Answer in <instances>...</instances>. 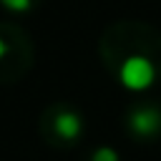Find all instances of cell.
<instances>
[{
    "instance_id": "1",
    "label": "cell",
    "mask_w": 161,
    "mask_h": 161,
    "mask_svg": "<svg viewBox=\"0 0 161 161\" xmlns=\"http://www.w3.org/2000/svg\"><path fill=\"white\" fill-rule=\"evenodd\" d=\"M108 73L128 91H146L161 80V30L143 20H118L101 38Z\"/></svg>"
},
{
    "instance_id": "2",
    "label": "cell",
    "mask_w": 161,
    "mask_h": 161,
    "mask_svg": "<svg viewBox=\"0 0 161 161\" xmlns=\"http://www.w3.org/2000/svg\"><path fill=\"white\" fill-rule=\"evenodd\" d=\"M83 128L86 123L80 111L68 103H55L43 118V133L53 146H63V148L75 146L83 136Z\"/></svg>"
},
{
    "instance_id": "3",
    "label": "cell",
    "mask_w": 161,
    "mask_h": 161,
    "mask_svg": "<svg viewBox=\"0 0 161 161\" xmlns=\"http://www.w3.org/2000/svg\"><path fill=\"white\" fill-rule=\"evenodd\" d=\"M123 128L136 143H153L161 136V101L138 98L123 113Z\"/></svg>"
},
{
    "instance_id": "4",
    "label": "cell",
    "mask_w": 161,
    "mask_h": 161,
    "mask_svg": "<svg viewBox=\"0 0 161 161\" xmlns=\"http://www.w3.org/2000/svg\"><path fill=\"white\" fill-rule=\"evenodd\" d=\"M91 161H121V158L111 146H101V148H96L91 153Z\"/></svg>"
},
{
    "instance_id": "5",
    "label": "cell",
    "mask_w": 161,
    "mask_h": 161,
    "mask_svg": "<svg viewBox=\"0 0 161 161\" xmlns=\"http://www.w3.org/2000/svg\"><path fill=\"white\" fill-rule=\"evenodd\" d=\"M8 10H15V13H25L35 5V0H0Z\"/></svg>"
},
{
    "instance_id": "6",
    "label": "cell",
    "mask_w": 161,
    "mask_h": 161,
    "mask_svg": "<svg viewBox=\"0 0 161 161\" xmlns=\"http://www.w3.org/2000/svg\"><path fill=\"white\" fill-rule=\"evenodd\" d=\"M5 53H8V40H5L3 35H0V60L5 58Z\"/></svg>"
}]
</instances>
